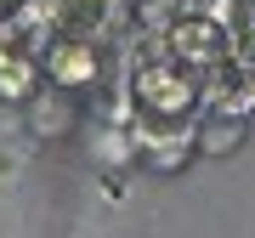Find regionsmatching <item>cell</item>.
Instances as JSON below:
<instances>
[{
    "mask_svg": "<svg viewBox=\"0 0 255 238\" xmlns=\"http://www.w3.org/2000/svg\"><path fill=\"white\" fill-rule=\"evenodd\" d=\"M164 57H176L182 68L210 80L216 68H227L238 57V34L227 23H216V11H182V17H170V28H164Z\"/></svg>",
    "mask_w": 255,
    "mask_h": 238,
    "instance_id": "cell-2",
    "label": "cell"
},
{
    "mask_svg": "<svg viewBox=\"0 0 255 238\" xmlns=\"http://www.w3.org/2000/svg\"><path fill=\"white\" fill-rule=\"evenodd\" d=\"M34 130L40 136H68V130H80V91H68V85H34Z\"/></svg>",
    "mask_w": 255,
    "mask_h": 238,
    "instance_id": "cell-5",
    "label": "cell"
},
{
    "mask_svg": "<svg viewBox=\"0 0 255 238\" xmlns=\"http://www.w3.org/2000/svg\"><path fill=\"white\" fill-rule=\"evenodd\" d=\"M102 68H108V57H102V40L46 34V46H40V74H46L51 85H68V91H80V97L102 85Z\"/></svg>",
    "mask_w": 255,
    "mask_h": 238,
    "instance_id": "cell-3",
    "label": "cell"
},
{
    "mask_svg": "<svg viewBox=\"0 0 255 238\" xmlns=\"http://www.w3.org/2000/svg\"><path fill=\"white\" fill-rule=\"evenodd\" d=\"M204 108V80L193 68H182L176 57H147L130 74V130H176L193 125V114Z\"/></svg>",
    "mask_w": 255,
    "mask_h": 238,
    "instance_id": "cell-1",
    "label": "cell"
},
{
    "mask_svg": "<svg viewBox=\"0 0 255 238\" xmlns=\"http://www.w3.org/2000/svg\"><path fill=\"white\" fill-rule=\"evenodd\" d=\"M244 142H250V125H244V114H233V108H210L199 125H193V153L199 159H227Z\"/></svg>",
    "mask_w": 255,
    "mask_h": 238,
    "instance_id": "cell-4",
    "label": "cell"
}]
</instances>
